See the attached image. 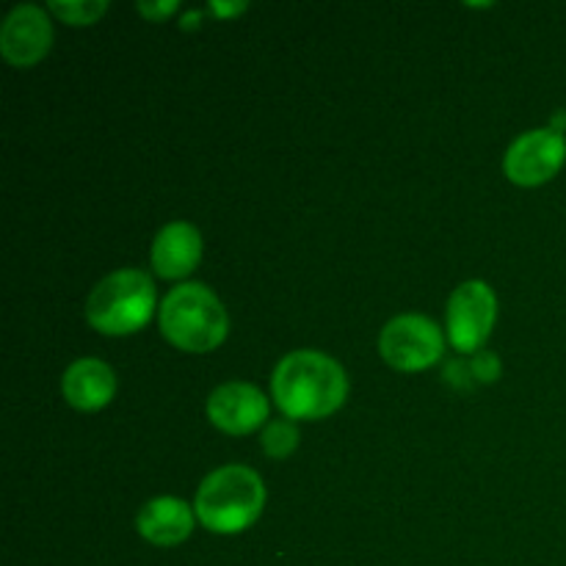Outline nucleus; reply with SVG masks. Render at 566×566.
<instances>
[{
  "instance_id": "16",
  "label": "nucleus",
  "mask_w": 566,
  "mask_h": 566,
  "mask_svg": "<svg viewBox=\"0 0 566 566\" xmlns=\"http://www.w3.org/2000/svg\"><path fill=\"white\" fill-rule=\"evenodd\" d=\"M243 9H247V3H210V11L219 17L235 14V11H243Z\"/></svg>"
},
{
  "instance_id": "12",
  "label": "nucleus",
  "mask_w": 566,
  "mask_h": 566,
  "mask_svg": "<svg viewBox=\"0 0 566 566\" xmlns=\"http://www.w3.org/2000/svg\"><path fill=\"white\" fill-rule=\"evenodd\" d=\"M193 509L180 497H155L144 503L136 517L138 534L158 547H175L193 531Z\"/></svg>"
},
{
  "instance_id": "7",
  "label": "nucleus",
  "mask_w": 566,
  "mask_h": 566,
  "mask_svg": "<svg viewBox=\"0 0 566 566\" xmlns=\"http://www.w3.org/2000/svg\"><path fill=\"white\" fill-rule=\"evenodd\" d=\"M497 302L486 282H462L448 298V337L457 352H475L495 326Z\"/></svg>"
},
{
  "instance_id": "2",
  "label": "nucleus",
  "mask_w": 566,
  "mask_h": 566,
  "mask_svg": "<svg viewBox=\"0 0 566 566\" xmlns=\"http://www.w3.org/2000/svg\"><path fill=\"white\" fill-rule=\"evenodd\" d=\"M265 506V486L254 470L243 464H227L213 470L199 484L197 512L199 523L213 534H241L258 523Z\"/></svg>"
},
{
  "instance_id": "9",
  "label": "nucleus",
  "mask_w": 566,
  "mask_h": 566,
  "mask_svg": "<svg viewBox=\"0 0 566 566\" xmlns=\"http://www.w3.org/2000/svg\"><path fill=\"white\" fill-rule=\"evenodd\" d=\"M208 418L227 434H249L269 418V401L247 381H227L208 398Z\"/></svg>"
},
{
  "instance_id": "15",
  "label": "nucleus",
  "mask_w": 566,
  "mask_h": 566,
  "mask_svg": "<svg viewBox=\"0 0 566 566\" xmlns=\"http://www.w3.org/2000/svg\"><path fill=\"white\" fill-rule=\"evenodd\" d=\"M138 9H142V14L144 17H149V20H164L166 14H171V11L177 9V3L175 0H169V3H147V0H142V3H138Z\"/></svg>"
},
{
  "instance_id": "10",
  "label": "nucleus",
  "mask_w": 566,
  "mask_h": 566,
  "mask_svg": "<svg viewBox=\"0 0 566 566\" xmlns=\"http://www.w3.org/2000/svg\"><path fill=\"white\" fill-rule=\"evenodd\" d=\"M202 258V235L188 221H171L153 241V269L164 280L191 274Z\"/></svg>"
},
{
  "instance_id": "6",
  "label": "nucleus",
  "mask_w": 566,
  "mask_h": 566,
  "mask_svg": "<svg viewBox=\"0 0 566 566\" xmlns=\"http://www.w3.org/2000/svg\"><path fill=\"white\" fill-rule=\"evenodd\" d=\"M566 160V138L558 127H539L528 130L512 142L503 155V171L517 186H542Z\"/></svg>"
},
{
  "instance_id": "8",
  "label": "nucleus",
  "mask_w": 566,
  "mask_h": 566,
  "mask_svg": "<svg viewBox=\"0 0 566 566\" xmlns=\"http://www.w3.org/2000/svg\"><path fill=\"white\" fill-rule=\"evenodd\" d=\"M50 44H53V25L33 3L14 6L0 28V53L14 66L36 64L39 59H44Z\"/></svg>"
},
{
  "instance_id": "4",
  "label": "nucleus",
  "mask_w": 566,
  "mask_h": 566,
  "mask_svg": "<svg viewBox=\"0 0 566 566\" xmlns=\"http://www.w3.org/2000/svg\"><path fill=\"white\" fill-rule=\"evenodd\" d=\"M155 310V285L138 269H122L97 282L86 302V318L103 335L138 332Z\"/></svg>"
},
{
  "instance_id": "14",
  "label": "nucleus",
  "mask_w": 566,
  "mask_h": 566,
  "mask_svg": "<svg viewBox=\"0 0 566 566\" xmlns=\"http://www.w3.org/2000/svg\"><path fill=\"white\" fill-rule=\"evenodd\" d=\"M298 446V429L293 420H274L265 426L263 431V451L274 459H285L296 451Z\"/></svg>"
},
{
  "instance_id": "1",
  "label": "nucleus",
  "mask_w": 566,
  "mask_h": 566,
  "mask_svg": "<svg viewBox=\"0 0 566 566\" xmlns=\"http://www.w3.org/2000/svg\"><path fill=\"white\" fill-rule=\"evenodd\" d=\"M271 392L285 418L318 420L343 407L348 379L329 354L302 348L280 359L271 376Z\"/></svg>"
},
{
  "instance_id": "11",
  "label": "nucleus",
  "mask_w": 566,
  "mask_h": 566,
  "mask_svg": "<svg viewBox=\"0 0 566 566\" xmlns=\"http://www.w3.org/2000/svg\"><path fill=\"white\" fill-rule=\"evenodd\" d=\"M61 392H64L66 403H72L75 409L94 412L114 398L116 376L103 359H77L61 376Z\"/></svg>"
},
{
  "instance_id": "3",
  "label": "nucleus",
  "mask_w": 566,
  "mask_h": 566,
  "mask_svg": "<svg viewBox=\"0 0 566 566\" xmlns=\"http://www.w3.org/2000/svg\"><path fill=\"white\" fill-rule=\"evenodd\" d=\"M158 321L166 340L193 354L216 348L230 329L224 304L216 298L210 287L199 285V282L171 287L169 296L160 304Z\"/></svg>"
},
{
  "instance_id": "5",
  "label": "nucleus",
  "mask_w": 566,
  "mask_h": 566,
  "mask_svg": "<svg viewBox=\"0 0 566 566\" xmlns=\"http://www.w3.org/2000/svg\"><path fill=\"white\" fill-rule=\"evenodd\" d=\"M379 352L396 370L412 374V370L431 368L442 357V332L426 315H398L381 329Z\"/></svg>"
},
{
  "instance_id": "13",
  "label": "nucleus",
  "mask_w": 566,
  "mask_h": 566,
  "mask_svg": "<svg viewBox=\"0 0 566 566\" xmlns=\"http://www.w3.org/2000/svg\"><path fill=\"white\" fill-rule=\"evenodd\" d=\"M48 9L70 25H92L108 11L105 0H50Z\"/></svg>"
}]
</instances>
